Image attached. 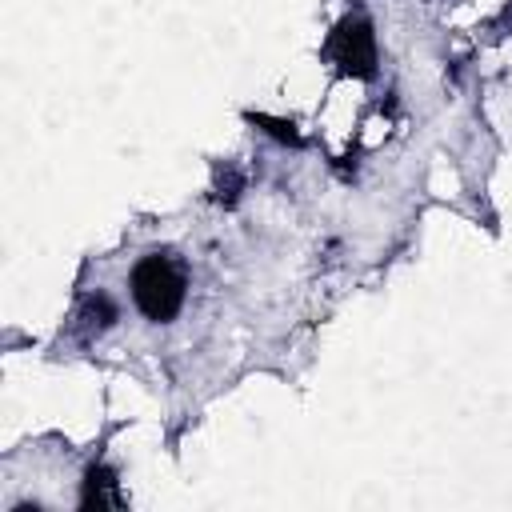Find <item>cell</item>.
Masks as SVG:
<instances>
[{
    "label": "cell",
    "mask_w": 512,
    "mask_h": 512,
    "mask_svg": "<svg viewBox=\"0 0 512 512\" xmlns=\"http://www.w3.org/2000/svg\"><path fill=\"white\" fill-rule=\"evenodd\" d=\"M324 60H328L340 76H352V80L376 76V36H372L368 16L344 12V16L332 24L328 40H324Z\"/></svg>",
    "instance_id": "7a4b0ae2"
},
{
    "label": "cell",
    "mask_w": 512,
    "mask_h": 512,
    "mask_svg": "<svg viewBox=\"0 0 512 512\" xmlns=\"http://www.w3.org/2000/svg\"><path fill=\"white\" fill-rule=\"evenodd\" d=\"M116 320V304L104 296V292H96V296H84V304H80V312H76V332L80 336H100L108 324Z\"/></svg>",
    "instance_id": "277c9868"
},
{
    "label": "cell",
    "mask_w": 512,
    "mask_h": 512,
    "mask_svg": "<svg viewBox=\"0 0 512 512\" xmlns=\"http://www.w3.org/2000/svg\"><path fill=\"white\" fill-rule=\"evenodd\" d=\"M124 496L116 488V472L104 464H92L84 476V492H80V508H120Z\"/></svg>",
    "instance_id": "3957f363"
},
{
    "label": "cell",
    "mask_w": 512,
    "mask_h": 512,
    "mask_svg": "<svg viewBox=\"0 0 512 512\" xmlns=\"http://www.w3.org/2000/svg\"><path fill=\"white\" fill-rule=\"evenodd\" d=\"M248 120L260 124L268 136H276V140H284V144H300V132H296L292 120H272V116H264V112H248Z\"/></svg>",
    "instance_id": "5b68a950"
},
{
    "label": "cell",
    "mask_w": 512,
    "mask_h": 512,
    "mask_svg": "<svg viewBox=\"0 0 512 512\" xmlns=\"http://www.w3.org/2000/svg\"><path fill=\"white\" fill-rule=\"evenodd\" d=\"M128 288H132V304H136V312L144 320L168 324L184 308L188 276L168 252H148V256L136 260V268L128 276Z\"/></svg>",
    "instance_id": "6da1fadb"
}]
</instances>
